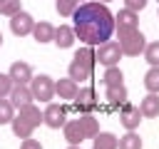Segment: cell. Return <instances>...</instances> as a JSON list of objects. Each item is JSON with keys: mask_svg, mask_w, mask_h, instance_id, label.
Here are the masks:
<instances>
[{"mask_svg": "<svg viewBox=\"0 0 159 149\" xmlns=\"http://www.w3.org/2000/svg\"><path fill=\"white\" fill-rule=\"evenodd\" d=\"M75 35L89 45V47H99L102 42H107L114 32V15L109 12V7L99 0H87L82 2L75 15Z\"/></svg>", "mask_w": 159, "mask_h": 149, "instance_id": "6da1fadb", "label": "cell"}, {"mask_svg": "<svg viewBox=\"0 0 159 149\" xmlns=\"http://www.w3.org/2000/svg\"><path fill=\"white\" fill-rule=\"evenodd\" d=\"M119 47H122V55H129V57H139L144 55V47H147V40L144 35L137 30H127V32H119Z\"/></svg>", "mask_w": 159, "mask_h": 149, "instance_id": "7a4b0ae2", "label": "cell"}, {"mask_svg": "<svg viewBox=\"0 0 159 149\" xmlns=\"http://www.w3.org/2000/svg\"><path fill=\"white\" fill-rule=\"evenodd\" d=\"M30 92H32V99H40V102H50L55 97V79L47 77V74H37L30 79Z\"/></svg>", "mask_w": 159, "mask_h": 149, "instance_id": "3957f363", "label": "cell"}, {"mask_svg": "<svg viewBox=\"0 0 159 149\" xmlns=\"http://www.w3.org/2000/svg\"><path fill=\"white\" fill-rule=\"evenodd\" d=\"M119 60H122V47H119V42L107 40V42H102V45L97 47V62H99V65L114 67V65H119Z\"/></svg>", "mask_w": 159, "mask_h": 149, "instance_id": "277c9868", "label": "cell"}, {"mask_svg": "<svg viewBox=\"0 0 159 149\" xmlns=\"http://www.w3.org/2000/svg\"><path fill=\"white\" fill-rule=\"evenodd\" d=\"M65 122H67V109L62 104L50 102L42 112V124H47L50 129H60V127H65Z\"/></svg>", "mask_w": 159, "mask_h": 149, "instance_id": "5b68a950", "label": "cell"}, {"mask_svg": "<svg viewBox=\"0 0 159 149\" xmlns=\"http://www.w3.org/2000/svg\"><path fill=\"white\" fill-rule=\"evenodd\" d=\"M139 27V15L129 7H122L114 15V30L117 32H127V30H137Z\"/></svg>", "mask_w": 159, "mask_h": 149, "instance_id": "8992f818", "label": "cell"}, {"mask_svg": "<svg viewBox=\"0 0 159 149\" xmlns=\"http://www.w3.org/2000/svg\"><path fill=\"white\" fill-rule=\"evenodd\" d=\"M32 27H35V20H32V15H27L25 10L10 17V30H12V35H17V37L32 35Z\"/></svg>", "mask_w": 159, "mask_h": 149, "instance_id": "52a82bcc", "label": "cell"}, {"mask_svg": "<svg viewBox=\"0 0 159 149\" xmlns=\"http://www.w3.org/2000/svg\"><path fill=\"white\" fill-rule=\"evenodd\" d=\"M72 102H75V107H77L80 112L89 114V112L97 107V92H94L92 87H80V92H77V97H75Z\"/></svg>", "mask_w": 159, "mask_h": 149, "instance_id": "ba28073f", "label": "cell"}, {"mask_svg": "<svg viewBox=\"0 0 159 149\" xmlns=\"http://www.w3.org/2000/svg\"><path fill=\"white\" fill-rule=\"evenodd\" d=\"M119 122H122V127L127 129V132H134L137 127H139V122H142V112H139V107H134V104H122V112H119Z\"/></svg>", "mask_w": 159, "mask_h": 149, "instance_id": "9c48e42d", "label": "cell"}, {"mask_svg": "<svg viewBox=\"0 0 159 149\" xmlns=\"http://www.w3.org/2000/svg\"><path fill=\"white\" fill-rule=\"evenodd\" d=\"M10 79L15 82V84H30V79H32V67L27 65V62H22V60H17V62H12L10 65Z\"/></svg>", "mask_w": 159, "mask_h": 149, "instance_id": "30bf717a", "label": "cell"}, {"mask_svg": "<svg viewBox=\"0 0 159 149\" xmlns=\"http://www.w3.org/2000/svg\"><path fill=\"white\" fill-rule=\"evenodd\" d=\"M80 92V84L72 79V77H65V79H57L55 82V94L60 99H75Z\"/></svg>", "mask_w": 159, "mask_h": 149, "instance_id": "8fae6325", "label": "cell"}, {"mask_svg": "<svg viewBox=\"0 0 159 149\" xmlns=\"http://www.w3.org/2000/svg\"><path fill=\"white\" fill-rule=\"evenodd\" d=\"M75 40H77V35H75V27H67V25H60V27H55V45L60 47V50H67V47H72L75 45Z\"/></svg>", "mask_w": 159, "mask_h": 149, "instance_id": "7c38bea8", "label": "cell"}, {"mask_svg": "<svg viewBox=\"0 0 159 149\" xmlns=\"http://www.w3.org/2000/svg\"><path fill=\"white\" fill-rule=\"evenodd\" d=\"M7 99L12 102V107H15V109H20V107H25V104H30V102H32V92H30V87H27V84H15V87H12V92L7 94Z\"/></svg>", "mask_w": 159, "mask_h": 149, "instance_id": "4fadbf2b", "label": "cell"}, {"mask_svg": "<svg viewBox=\"0 0 159 149\" xmlns=\"http://www.w3.org/2000/svg\"><path fill=\"white\" fill-rule=\"evenodd\" d=\"M62 132H65V139H67L70 144H82V139H87V137H84V132H82L80 119H70V122H65Z\"/></svg>", "mask_w": 159, "mask_h": 149, "instance_id": "5bb4252c", "label": "cell"}, {"mask_svg": "<svg viewBox=\"0 0 159 149\" xmlns=\"http://www.w3.org/2000/svg\"><path fill=\"white\" fill-rule=\"evenodd\" d=\"M139 112H142V117H159V94L149 92L147 97H142Z\"/></svg>", "mask_w": 159, "mask_h": 149, "instance_id": "9a60e30c", "label": "cell"}, {"mask_svg": "<svg viewBox=\"0 0 159 149\" xmlns=\"http://www.w3.org/2000/svg\"><path fill=\"white\" fill-rule=\"evenodd\" d=\"M32 37H35V42H40V45L52 42V40H55V27H52L50 22H35V27H32Z\"/></svg>", "mask_w": 159, "mask_h": 149, "instance_id": "2e32d148", "label": "cell"}, {"mask_svg": "<svg viewBox=\"0 0 159 149\" xmlns=\"http://www.w3.org/2000/svg\"><path fill=\"white\" fill-rule=\"evenodd\" d=\"M75 62H80V65H84L87 70H92V67L97 65V50L89 47V45H82V47L75 52Z\"/></svg>", "mask_w": 159, "mask_h": 149, "instance_id": "e0dca14e", "label": "cell"}, {"mask_svg": "<svg viewBox=\"0 0 159 149\" xmlns=\"http://www.w3.org/2000/svg\"><path fill=\"white\" fill-rule=\"evenodd\" d=\"M10 127H12V132H15V137H20V139H27V137H32V132H35V127L25 119V117H12V122H10Z\"/></svg>", "mask_w": 159, "mask_h": 149, "instance_id": "ac0fdd59", "label": "cell"}, {"mask_svg": "<svg viewBox=\"0 0 159 149\" xmlns=\"http://www.w3.org/2000/svg\"><path fill=\"white\" fill-rule=\"evenodd\" d=\"M89 74H92V70H87L84 65H80V62H70V67H67V77H72L77 84L80 82H84V79H89Z\"/></svg>", "mask_w": 159, "mask_h": 149, "instance_id": "d6986e66", "label": "cell"}, {"mask_svg": "<svg viewBox=\"0 0 159 149\" xmlns=\"http://www.w3.org/2000/svg\"><path fill=\"white\" fill-rule=\"evenodd\" d=\"M20 117H25L32 127H40V124H42V112H40V107H35L32 102L25 104V107H20Z\"/></svg>", "mask_w": 159, "mask_h": 149, "instance_id": "ffe728a7", "label": "cell"}, {"mask_svg": "<svg viewBox=\"0 0 159 149\" xmlns=\"http://www.w3.org/2000/svg\"><path fill=\"white\" fill-rule=\"evenodd\" d=\"M80 124H82V132H84L87 139H94V137L99 134V122H97L92 114H82V117H80Z\"/></svg>", "mask_w": 159, "mask_h": 149, "instance_id": "44dd1931", "label": "cell"}, {"mask_svg": "<svg viewBox=\"0 0 159 149\" xmlns=\"http://www.w3.org/2000/svg\"><path fill=\"white\" fill-rule=\"evenodd\" d=\"M122 79H124V74H122V70H119V65H114V67H107V70H104V74H102V82H104V87H114V84H124Z\"/></svg>", "mask_w": 159, "mask_h": 149, "instance_id": "7402d4cb", "label": "cell"}, {"mask_svg": "<svg viewBox=\"0 0 159 149\" xmlns=\"http://www.w3.org/2000/svg\"><path fill=\"white\" fill-rule=\"evenodd\" d=\"M94 147H99V149H119V139L112 132H99L94 137Z\"/></svg>", "mask_w": 159, "mask_h": 149, "instance_id": "603a6c76", "label": "cell"}, {"mask_svg": "<svg viewBox=\"0 0 159 149\" xmlns=\"http://www.w3.org/2000/svg\"><path fill=\"white\" fill-rule=\"evenodd\" d=\"M107 102H109V104H124V102H127V87H124V84L107 87Z\"/></svg>", "mask_w": 159, "mask_h": 149, "instance_id": "cb8c5ba5", "label": "cell"}, {"mask_svg": "<svg viewBox=\"0 0 159 149\" xmlns=\"http://www.w3.org/2000/svg\"><path fill=\"white\" fill-rule=\"evenodd\" d=\"M119 149H142V137L137 132H127L119 137Z\"/></svg>", "mask_w": 159, "mask_h": 149, "instance_id": "d4e9b609", "label": "cell"}, {"mask_svg": "<svg viewBox=\"0 0 159 149\" xmlns=\"http://www.w3.org/2000/svg\"><path fill=\"white\" fill-rule=\"evenodd\" d=\"M144 87L154 94H159V67H149L144 74Z\"/></svg>", "mask_w": 159, "mask_h": 149, "instance_id": "484cf974", "label": "cell"}, {"mask_svg": "<svg viewBox=\"0 0 159 149\" xmlns=\"http://www.w3.org/2000/svg\"><path fill=\"white\" fill-rule=\"evenodd\" d=\"M15 117V107L7 97H0V124H10Z\"/></svg>", "mask_w": 159, "mask_h": 149, "instance_id": "4316f807", "label": "cell"}, {"mask_svg": "<svg viewBox=\"0 0 159 149\" xmlns=\"http://www.w3.org/2000/svg\"><path fill=\"white\" fill-rule=\"evenodd\" d=\"M55 7H57V12H60L62 17H72L75 10L80 7V0H57Z\"/></svg>", "mask_w": 159, "mask_h": 149, "instance_id": "83f0119b", "label": "cell"}, {"mask_svg": "<svg viewBox=\"0 0 159 149\" xmlns=\"http://www.w3.org/2000/svg\"><path fill=\"white\" fill-rule=\"evenodd\" d=\"M144 60L149 62V67H159V40H157V42H147V47H144Z\"/></svg>", "mask_w": 159, "mask_h": 149, "instance_id": "f1b7e54d", "label": "cell"}, {"mask_svg": "<svg viewBox=\"0 0 159 149\" xmlns=\"http://www.w3.org/2000/svg\"><path fill=\"white\" fill-rule=\"evenodd\" d=\"M0 12H2L5 17H12V15L22 12V2H20V0H5V2L0 5Z\"/></svg>", "mask_w": 159, "mask_h": 149, "instance_id": "f546056e", "label": "cell"}, {"mask_svg": "<svg viewBox=\"0 0 159 149\" xmlns=\"http://www.w3.org/2000/svg\"><path fill=\"white\" fill-rule=\"evenodd\" d=\"M12 87H15V82L10 79V74H2L0 72V97H7L12 92Z\"/></svg>", "mask_w": 159, "mask_h": 149, "instance_id": "4dcf8cb0", "label": "cell"}, {"mask_svg": "<svg viewBox=\"0 0 159 149\" xmlns=\"http://www.w3.org/2000/svg\"><path fill=\"white\" fill-rule=\"evenodd\" d=\"M124 7H129V10L139 12V10H144V7H147V0H124Z\"/></svg>", "mask_w": 159, "mask_h": 149, "instance_id": "1f68e13d", "label": "cell"}, {"mask_svg": "<svg viewBox=\"0 0 159 149\" xmlns=\"http://www.w3.org/2000/svg\"><path fill=\"white\" fill-rule=\"evenodd\" d=\"M20 149H42V144H40L37 139H32V137H27V139H22V144H20Z\"/></svg>", "mask_w": 159, "mask_h": 149, "instance_id": "d6a6232c", "label": "cell"}, {"mask_svg": "<svg viewBox=\"0 0 159 149\" xmlns=\"http://www.w3.org/2000/svg\"><path fill=\"white\" fill-rule=\"evenodd\" d=\"M67 149H80V144H70V147H67Z\"/></svg>", "mask_w": 159, "mask_h": 149, "instance_id": "836d02e7", "label": "cell"}, {"mask_svg": "<svg viewBox=\"0 0 159 149\" xmlns=\"http://www.w3.org/2000/svg\"><path fill=\"white\" fill-rule=\"evenodd\" d=\"M0 45H2V32H0Z\"/></svg>", "mask_w": 159, "mask_h": 149, "instance_id": "e575fe53", "label": "cell"}, {"mask_svg": "<svg viewBox=\"0 0 159 149\" xmlns=\"http://www.w3.org/2000/svg\"><path fill=\"white\" fill-rule=\"evenodd\" d=\"M99 2H109V0H99Z\"/></svg>", "mask_w": 159, "mask_h": 149, "instance_id": "d590c367", "label": "cell"}, {"mask_svg": "<svg viewBox=\"0 0 159 149\" xmlns=\"http://www.w3.org/2000/svg\"><path fill=\"white\" fill-rule=\"evenodd\" d=\"M92 149H99V147H92Z\"/></svg>", "mask_w": 159, "mask_h": 149, "instance_id": "8d00e7d4", "label": "cell"}, {"mask_svg": "<svg viewBox=\"0 0 159 149\" xmlns=\"http://www.w3.org/2000/svg\"><path fill=\"white\" fill-rule=\"evenodd\" d=\"M2 2H5V0H0V5H2Z\"/></svg>", "mask_w": 159, "mask_h": 149, "instance_id": "74e56055", "label": "cell"}, {"mask_svg": "<svg viewBox=\"0 0 159 149\" xmlns=\"http://www.w3.org/2000/svg\"><path fill=\"white\" fill-rule=\"evenodd\" d=\"M80 2H87V0H80Z\"/></svg>", "mask_w": 159, "mask_h": 149, "instance_id": "f35d334b", "label": "cell"}, {"mask_svg": "<svg viewBox=\"0 0 159 149\" xmlns=\"http://www.w3.org/2000/svg\"><path fill=\"white\" fill-rule=\"evenodd\" d=\"M157 15H159V12H157Z\"/></svg>", "mask_w": 159, "mask_h": 149, "instance_id": "ab89813d", "label": "cell"}]
</instances>
